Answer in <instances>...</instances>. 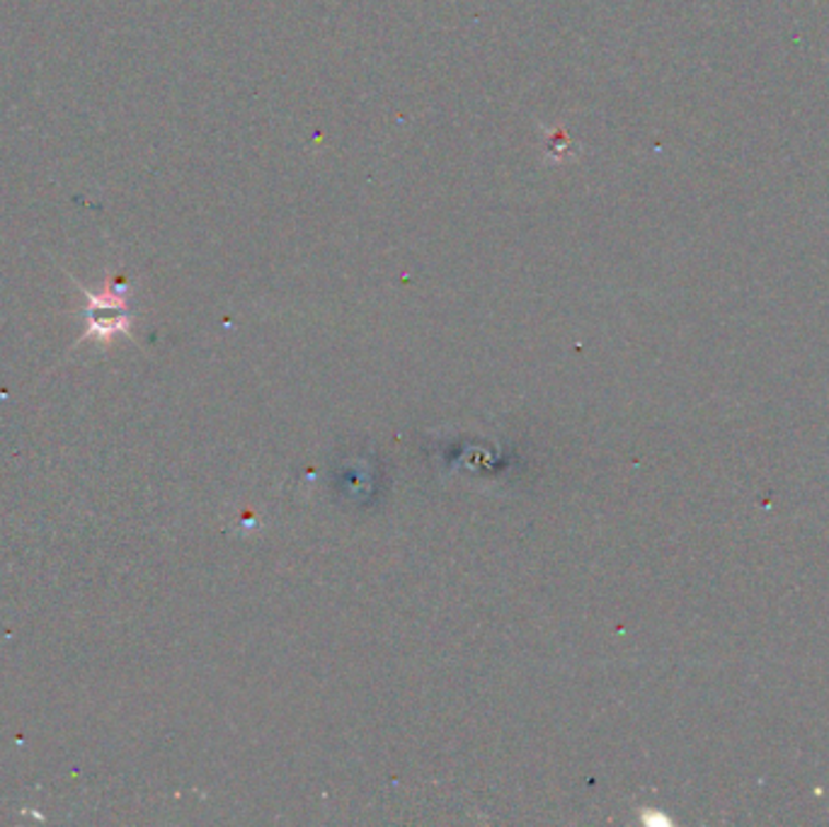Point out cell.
<instances>
[{
	"mask_svg": "<svg viewBox=\"0 0 829 827\" xmlns=\"http://www.w3.org/2000/svg\"><path fill=\"white\" fill-rule=\"evenodd\" d=\"M127 284L119 282L115 274H109L105 280L103 290L99 292H87L85 296L91 306H87V333L83 338H112L119 330L129 328V316H127Z\"/></svg>",
	"mask_w": 829,
	"mask_h": 827,
	"instance_id": "obj_1",
	"label": "cell"
}]
</instances>
